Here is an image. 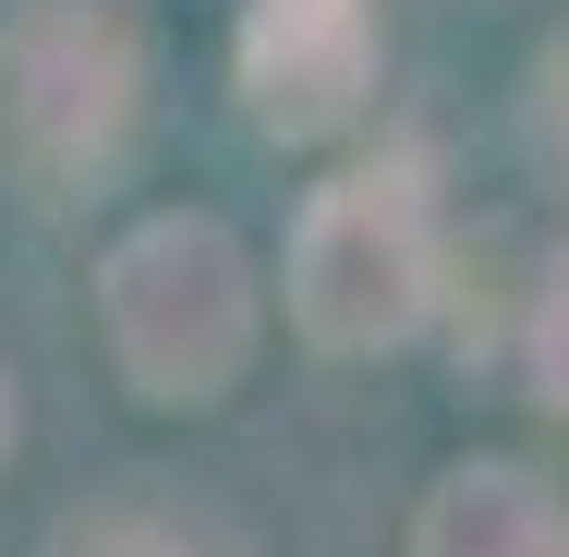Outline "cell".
Returning a JSON list of instances; mask_svg holds the SVG:
<instances>
[{
    "mask_svg": "<svg viewBox=\"0 0 569 557\" xmlns=\"http://www.w3.org/2000/svg\"><path fill=\"white\" fill-rule=\"evenodd\" d=\"M12 437H24V400H12V364H0V473H12Z\"/></svg>",
    "mask_w": 569,
    "mask_h": 557,
    "instance_id": "cell-9",
    "label": "cell"
},
{
    "mask_svg": "<svg viewBox=\"0 0 569 557\" xmlns=\"http://www.w3.org/2000/svg\"><path fill=\"white\" fill-rule=\"evenodd\" d=\"M49 557H219V546L170 509H86V521L49 534Z\"/></svg>",
    "mask_w": 569,
    "mask_h": 557,
    "instance_id": "cell-6",
    "label": "cell"
},
{
    "mask_svg": "<svg viewBox=\"0 0 569 557\" xmlns=\"http://www.w3.org/2000/svg\"><path fill=\"white\" fill-rule=\"evenodd\" d=\"M437 279H449L437 182H425V158H412V146H388V158L340 170V182L303 207L279 304H291V328L316 339V351L376 364V351H400V339L437 316Z\"/></svg>",
    "mask_w": 569,
    "mask_h": 557,
    "instance_id": "cell-2",
    "label": "cell"
},
{
    "mask_svg": "<svg viewBox=\"0 0 569 557\" xmlns=\"http://www.w3.org/2000/svg\"><path fill=\"white\" fill-rule=\"evenodd\" d=\"M254 255L230 242V219L207 207H170V219H133L98 255V328L110 364L146 412H219L254 364Z\"/></svg>",
    "mask_w": 569,
    "mask_h": 557,
    "instance_id": "cell-1",
    "label": "cell"
},
{
    "mask_svg": "<svg viewBox=\"0 0 569 557\" xmlns=\"http://www.w3.org/2000/svg\"><path fill=\"white\" fill-rule=\"evenodd\" d=\"M146 110V12L133 0H12L0 12V133L37 182H98Z\"/></svg>",
    "mask_w": 569,
    "mask_h": 557,
    "instance_id": "cell-3",
    "label": "cell"
},
{
    "mask_svg": "<svg viewBox=\"0 0 569 557\" xmlns=\"http://www.w3.org/2000/svg\"><path fill=\"white\" fill-rule=\"evenodd\" d=\"M533 158H546V170L569 182V37L546 49V61H533Z\"/></svg>",
    "mask_w": 569,
    "mask_h": 557,
    "instance_id": "cell-8",
    "label": "cell"
},
{
    "mask_svg": "<svg viewBox=\"0 0 569 557\" xmlns=\"http://www.w3.org/2000/svg\"><path fill=\"white\" fill-rule=\"evenodd\" d=\"M230 73H242V110L279 146H328L376 110V73H388L376 0H242Z\"/></svg>",
    "mask_w": 569,
    "mask_h": 557,
    "instance_id": "cell-4",
    "label": "cell"
},
{
    "mask_svg": "<svg viewBox=\"0 0 569 557\" xmlns=\"http://www.w3.org/2000/svg\"><path fill=\"white\" fill-rule=\"evenodd\" d=\"M412 557H569V497L521 460H449L412 509Z\"/></svg>",
    "mask_w": 569,
    "mask_h": 557,
    "instance_id": "cell-5",
    "label": "cell"
},
{
    "mask_svg": "<svg viewBox=\"0 0 569 557\" xmlns=\"http://www.w3.org/2000/svg\"><path fill=\"white\" fill-rule=\"evenodd\" d=\"M521 376H533V400L569 412V242L546 255V279H533V316H521Z\"/></svg>",
    "mask_w": 569,
    "mask_h": 557,
    "instance_id": "cell-7",
    "label": "cell"
}]
</instances>
